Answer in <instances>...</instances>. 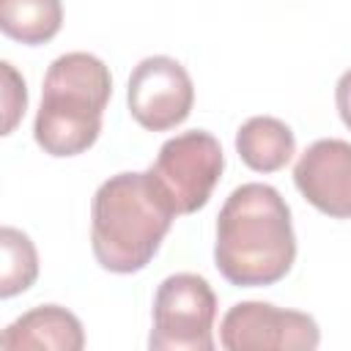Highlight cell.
<instances>
[{
  "instance_id": "obj_10",
  "label": "cell",
  "mask_w": 351,
  "mask_h": 351,
  "mask_svg": "<svg viewBox=\"0 0 351 351\" xmlns=\"http://www.w3.org/2000/svg\"><path fill=\"white\" fill-rule=\"evenodd\" d=\"M236 151L255 173L282 170L296 154V137L288 123L271 115H252L236 132Z\"/></svg>"
},
{
  "instance_id": "obj_4",
  "label": "cell",
  "mask_w": 351,
  "mask_h": 351,
  "mask_svg": "<svg viewBox=\"0 0 351 351\" xmlns=\"http://www.w3.org/2000/svg\"><path fill=\"white\" fill-rule=\"evenodd\" d=\"M217 296L206 277L178 271L162 280L154 296L151 351H211Z\"/></svg>"
},
{
  "instance_id": "obj_7",
  "label": "cell",
  "mask_w": 351,
  "mask_h": 351,
  "mask_svg": "<svg viewBox=\"0 0 351 351\" xmlns=\"http://www.w3.org/2000/svg\"><path fill=\"white\" fill-rule=\"evenodd\" d=\"M132 118L148 132H167L186 121L195 104V85L186 69L170 55L143 58L126 85Z\"/></svg>"
},
{
  "instance_id": "obj_8",
  "label": "cell",
  "mask_w": 351,
  "mask_h": 351,
  "mask_svg": "<svg viewBox=\"0 0 351 351\" xmlns=\"http://www.w3.org/2000/svg\"><path fill=\"white\" fill-rule=\"evenodd\" d=\"M293 184L321 214L351 219V143L324 137L307 145L293 167Z\"/></svg>"
},
{
  "instance_id": "obj_1",
  "label": "cell",
  "mask_w": 351,
  "mask_h": 351,
  "mask_svg": "<svg viewBox=\"0 0 351 351\" xmlns=\"http://www.w3.org/2000/svg\"><path fill=\"white\" fill-rule=\"evenodd\" d=\"M296 261V236L285 197L269 184L236 186L219 208L214 263L239 288L282 280Z\"/></svg>"
},
{
  "instance_id": "obj_12",
  "label": "cell",
  "mask_w": 351,
  "mask_h": 351,
  "mask_svg": "<svg viewBox=\"0 0 351 351\" xmlns=\"http://www.w3.org/2000/svg\"><path fill=\"white\" fill-rule=\"evenodd\" d=\"M3 269H0V296L11 299L27 291L38 277V252L27 233L5 225L0 230Z\"/></svg>"
},
{
  "instance_id": "obj_13",
  "label": "cell",
  "mask_w": 351,
  "mask_h": 351,
  "mask_svg": "<svg viewBox=\"0 0 351 351\" xmlns=\"http://www.w3.org/2000/svg\"><path fill=\"white\" fill-rule=\"evenodd\" d=\"M3 69V134H11L14 126L19 123V118L25 115V107H27V88H25V80L16 74V69L3 60L0 63Z\"/></svg>"
},
{
  "instance_id": "obj_11",
  "label": "cell",
  "mask_w": 351,
  "mask_h": 351,
  "mask_svg": "<svg viewBox=\"0 0 351 351\" xmlns=\"http://www.w3.org/2000/svg\"><path fill=\"white\" fill-rule=\"evenodd\" d=\"M63 25L60 0H0V27L22 44H47Z\"/></svg>"
},
{
  "instance_id": "obj_9",
  "label": "cell",
  "mask_w": 351,
  "mask_h": 351,
  "mask_svg": "<svg viewBox=\"0 0 351 351\" xmlns=\"http://www.w3.org/2000/svg\"><path fill=\"white\" fill-rule=\"evenodd\" d=\"M85 346L82 324L74 313L60 304H38L11 321L0 335V348H49V351H80Z\"/></svg>"
},
{
  "instance_id": "obj_5",
  "label": "cell",
  "mask_w": 351,
  "mask_h": 351,
  "mask_svg": "<svg viewBox=\"0 0 351 351\" xmlns=\"http://www.w3.org/2000/svg\"><path fill=\"white\" fill-rule=\"evenodd\" d=\"M222 167L225 154L219 140L206 129H192L162 143L148 173L176 214H195L208 203Z\"/></svg>"
},
{
  "instance_id": "obj_14",
  "label": "cell",
  "mask_w": 351,
  "mask_h": 351,
  "mask_svg": "<svg viewBox=\"0 0 351 351\" xmlns=\"http://www.w3.org/2000/svg\"><path fill=\"white\" fill-rule=\"evenodd\" d=\"M335 104H337V112H340L343 123L351 129V69L343 71L337 85H335Z\"/></svg>"
},
{
  "instance_id": "obj_6",
  "label": "cell",
  "mask_w": 351,
  "mask_h": 351,
  "mask_svg": "<svg viewBox=\"0 0 351 351\" xmlns=\"http://www.w3.org/2000/svg\"><path fill=\"white\" fill-rule=\"evenodd\" d=\"M219 343L228 351H310L318 348L321 329L307 313L282 310L269 302H239L219 324Z\"/></svg>"
},
{
  "instance_id": "obj_3",
  "label": "cell",
  "mask_w": 351,
  "mask_h": 351,
  "mask_svg": "<svg viewBox=\"0 0 351 351\" xmlns=\"http://www.w3.org/2000/svg\"><path fill=\"white\" fill-rule=\"evenodd\" d=\"M112 93V77L101 58L90 52H66L44 74L41 104L33 137L49 156H77L88 151L101 132V115Z\"/></svg>"
},
{
  "instance_id": "obj_2",
  "label": "cell",
  "mask_w": 351,
  "mask_h": 351,
  "mask_svg": "<svg viewBox=\"0 0 351 351\" xmlns=\"http://www.w3.org/2000/svg\"><path fill=\"white\" fill-rule=\"evenodd\" d=\"M176 217L148 170L110 176L90 203V247L99 266L115 274L145 269Z\"/></svg>"
}]
</instances>
